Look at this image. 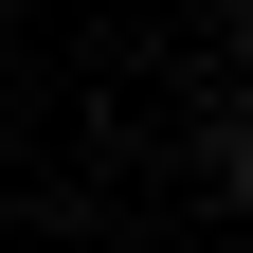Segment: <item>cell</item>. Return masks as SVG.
Instances as JSON below:
<instances>
[{"instance_id":"1","label":"cell","mask_w":253,"mask_h":253,"mask_svg":"<svg viewBox=\"0 0 253 253\" xmlns=\"http://www.w3.org/2000/svg\"><path fill=\"white\" fill-rule=\"evenodd\" d=\"M235 181H253V126H235Z\"/></svg>"}]
</instances>
